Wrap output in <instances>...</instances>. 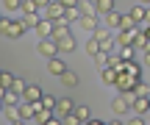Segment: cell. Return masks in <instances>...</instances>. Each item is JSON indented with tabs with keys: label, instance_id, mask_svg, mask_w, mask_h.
<instances>
[{
	"label": "cell",
	"instance_id": "2",
	"mask_svg": "<svg viewBox=\"0 0 150 125\" xmlns=\"http://www.w3.org/2000/svg\"><path fill=\"white\" fill-rule=\"evenodd\" d=\"M36 53L39 56H45V59H53V56H59V47H56V39H39V44H36Z\"/></svg>",
	"mask_w": 150,
	"mask_h": 125
},
{
	"label": "cell",
	"instance_id": "26",
	"mask_svg": "<svg viewBox=\"0 0 150 125\" xmlns=\"http://www.w3.org/2000/svg\"><path fill=\"white\" fill-rule=\"evenodd\" d=\"M103 17H106V22H108V28H117L120 25V11H108V14H103Z\"/></svg>",
	"mask_w": 150,
	"mask_h": 125
},
{
	"label": "cell",
	"instance_id": "24",
	"mask_svg": "<svg viewBox=\"0 0 150 125\" xmlns=\"http://www.w3.org/2000/svg\"><path fill=\"white\" fill-rule=\"evenodd\" d=\"M39 106L47 109V111H53L56 109V97H53V95H42V97H39Z\"/></svg>",
	"mask_w": 150,
	"mask_h": 125
},
{
	"label": "cell",
	"instance_id": "22",
	"mask_svg": "<svg viewBox=\"0 0 150 125\" xmlns=\"http://www.w3.org/2000/svg\"><path fill=\"white\" fill-rule=\"evenodd\" d=\"M97 47H100V53H111V50H114V36L97 39Z\"/></svg>",
	"mask_w": 150,
	"mask_h": 125
},
{
	"label": "cell",
	"instance_id": "15",
	"mask_svg": "<svg viewBox=\"0 0 150 125\" xmlns=\"http://www.w3.org/2000/svg\"><path fill=\"white\" fill-rule=\"evenodd\" d=\"M59 78H61V83H64L67 89H75V86H78V75H75L72 70H64V72H61Z\"/></svg>",
	"mask_w": 150,
	"mask_h": 125
},
{
	"label": "cell",
	"instance_id": "16",
	"mask_svg": "<svg viewBox=\"0 0 150 125\" xmlns=\"http://www.w3.org/2000/svg\"><path fill=\"white\" fill-rule=\"evenodd\" d=\"M134 31H136V28H128V31H125V28H120V33H117V44H120V47L134 42Z\"/></svg>",
	"mask_w": 150,
	"mask_h": 125
},
{
	"label": "cell",
	"instance_id": "28",
	"mask_svg": "<svg viewBox=\"0 0 150 125\" xmlns=\"http://www.w3.org/2000/svg\"><path fill=\"white\" fill-rule=\"evenodd\" d=\"M97 53H100V47H97V39L95 36H92L89 39V42H86V56H92V59H95V56Z\"/></svg>",
	"mask_w": 150,
	"mask_h": 125
},
{
	"label": "cell",
	"instance_id": "1",
	"mask_svg": "<svg viewBox=\"0 0 150 125\" xmlns=\"http://www.w3.org/2000/svg\"><path fill=\"white\" fill-rule=\"evenodd\" d=\"M136 81H139V78H134L131 72H125V70H117V78H114V86H117V89H120L122 95L134 97V86H136Z\"/></svg>",
	"mask_w": 150,
	"mask_h": 125
},
{
	"label": "cell",
	"instance_id": "7",
	"mask_svg": "<svg viewBox=\"0 0 150 125\" xmlns=\"http://www.w3.org/2000/svg\"><path fill=\"white\" fill-rule=\"evenodd\" d=\"M75 109V103L70 97H61V100H56V109H53V114L56 117H64V114H70V111Z\"/></svg>",
	"mask_w": 150,
	"mask_h": 125
},
{
	"label": "cell",
	"instance_id": "11",
	"mask_svg": "<svg viewBox=\"0 0 150 125\" xmlns=\"http://www.w3.org/2000/svg\"><path fill=\"white\" fill-rule=\"evenodd\" d=\"M22 33H25V28H22L20 20H17V22H8V28L3 31V36H8V39H20Z\"/></svg>",
	"mask_w": 150,
	"mask_h": 125
},
{
	"label": "cell",
	"instance_id": "40",
	"mask_svg": "<svg viewBox=\"0 0 150 125\" xmlns=\"http://www.w3.org/2000/svg\"><path fill=\"white\" fill-rule=\"evenodd\" d=\"M89 3H95V0H89Z\"/></svg>",
	"mask_w": 150,
	"mask_h": 125
},
{
	"label": "cell",
	"instance_id": "29",
	"mask_svg": "<svg viewBox=\"0 0 150 125\" xmlns=\"http://www.w3.org/2000/svg\"><path fill=\"white\" fill-rule=\"evenodd\" d=\"M20 11H22V14H31V11H39V8H36L33 0H22V3H20Z\"/></svg>",
	"mask_w": 150,
	"mask_h": 125
},
{
	"label": "cell",
	"instance_id": "9",
	"mask_svg": "<svg viewBox=\"0 0 150 125\" xmlns=\"http://www.w3.org/2000/svg\"><path fill=\"white\" fill-rule=\"evenodd\" d=\"M67 70V64L59 59V56H53V59H47V72L50 75H61V72Z\"/></svg>",
	"mask_w": 150,
	"mask_h": 125
},
{
	"label": "cell",
	"instance_id": "17",
	"mask_svg": "<svg viewBox=\"0 0 150 125\" xmlns=\"http://www.w3.org/2000/svg\"><path fill=\"white\" fill-rule=\"evenodd\" d=\"M100 78H103V83H106V86H114L117 70H114V67H103V70H100Z\"/></svg>",
	"mask_w": 150,
	"mask_h": 125
},
{
	"label": "cell",
	"instance_id": "25",
	"mask_svg": "<svg viewBox=\"0 0 150 125\" xmlns=\"http://www.w3.org/2000/svg\"><path fill=\"white\" fill-rule=\"evenodd\" d=\"M78 17H81V8H78V6L64 8V20H67V22H78Z\"/></svg>",
	"mask_w": 150,
	"mask_h": 125
},
{
	"label": "cell",
	"instance_id": "33",
	"mask_svg": "<svg viewBox=\"0 0 150 125\" xmlns=\"http://www.w3.org/2000/svg\"><path fill=\"white\" fill-rule=\"evenodd\" d=\"M78 8H81V14H97V11H95V3H89V0H86L83 6L78 3Z\"/></svg>",
	"mask_w": 150,
	"mask_h": 125
},
{
	"label": "cell",
	"instance_id": "20",
	"mask_svg": "<svg viewBox=\"0 0 150 125\" xmlns=\"http://www.w3.org/2000/svg\"><path fill=\"white\" fill-rule=\"evenodd\" d=\"M0 100H3V106H17V103H20V95H17L14 89H6Z\"/></svg>",
	"mask_w": 150,
	"mask_h": 125
},
{
	"label": "cell",
	"instance_id": "3",
	"mask_svg": "<svg viewBox=\"0 0 150 125\" xmlns=\"http://www.w3.org/2000/svg\"><path fill=\"white\" fill-rule=\"evenodd\" d=\"M61 17H64V6L59 3V0H50L47 6H45V20H61Z\"/></svg>",
	"mask_w": 150,
	"mask_h": 125
},
{
	"label": "cell",
	"instance_id": "32",
	"mask_svg": "<svg viewBox=\"0 0 150 125\" xmlns=\"http://www.w3.org/2000/svg\"><path fill=\"white\" fill-rule=\"evenodd\" d=\"M8 89H14L17 95H22V89H25V81H22V78H14V81H11V86Z\"/></svg>",
	"mask_w": 150,
	"mask_h": 125
},
{
	"label": "cell",
	"instance_id": "12",
	"mask_svg": "<svg viewBox=\"0 0 150 125\" xmlns=\"http://www.w3.org/2000/svg\"><path fill=\"white\" fill-rule=\"evenodd\" d=\"M17 111H20V122H31V117H33V109H31V103H28V100L17 103Z\"/></svg>",
	"mask_w": 150,
	"mask_h": 125
},
{
	"label": "cell",
	"instance_id": "13",
	"mask_svg": "<svg viewBox=\"0 0 150 125\" xmlns=\"http://www.w3.org/2000/svg\"><path fill=\"white\" fill-rule=\"evenodd\" d=\"M131 109H134V114H147V97L134 95V100H131Z\"/></svg>",
	"mask_w": 150,
	"mask_h": 125
},
{
	"label": "cell",
	"instance_id": "42",
	"mask_svg": "<svg viewBox=\"0 0 150 125\" xmlns=\"http://www.w3.org/2000/svg\"><path fill=\"white\" fill-rule=\"evenodd\" d=\"M0 72H3V70H0Z\"/></svg>",
	"mask_w": 150,
	"mask_h": 125
},
{
	"label": "cell",
	"instance_id": "31",
	"mask_svg": "<svg viewBox=\"0 0 150 125\" xmlns=\"http://www.w3.org/2000/svg\"><path fill=\"white\" fill-rule=\"evenodd\" d=\"M11 81H14V75H11V72H0V86H3V89H8Z\"/></svg>",
	"mask_w": 150,
	"mask_h": 125
},
{
	"label": "cell",
	"instance_id": "14",
	"mask_svg": "<svg viewBox=\"0 0 150 125\" xmlns=\"http://www.w3.org/2000/svg\"><path fill=\"white\" fill-rule=\"evenodd\" d=\"M78 22H81V28H86V31H95L97 28V14H81Z\"/></svg>",
	"mask_w": 150,
	"mask_h": 125
},
{
	"label": "cell",
	"instance_id": "8",
	"mask_svg": "<svg viewBox=\"0 0 150 125\" xmlns=\"http://www.w3.org/2000/svg\"><path fill=\"white\" fill-rule=\"evenodd\" d=\"M33 31L39 33V39H47L50 31H53V20H39L36 25H33Z\"/></svg>",
	"mask_w": 150,
	"mask_h": 125
},
{
	"label": "cell",
	"instance_id": "35",
	"mask_svg": "<svg viewBox=\"0 0 150 125\" xmlns=\"http://www.w3.org/2000/svg\"><path fill=\"white\" fill-rule=\"evenodd\" d=\"M59 3H61V6H64V8H72V6H78V3H81V0H59Z\"/></svg>",
	"mask_w": 150,
	"mask_h": 125
},
{
	"label": "cell",
	"instance_id": "10",
	"mask_svg": "<svg viewBox=\"0 0 150 125\" xmlns=\"http://www.w3.org/2000/svg\"><path fill=\"white\" fill-rule=\"evenodd\" d=\"M131 20H134L136 25L147 22V6H134V8H131Z\"/></svg>",
	"mask_w": 150,
	"mask_h": 125
},
{
	"label": "cell",
	"instance_id": "5",
	"mask_svg": "<svg viewBox=\"0 0 150 125\" xmlns=\"http://www.w3.org/2000/svg\"><path fill=\"white\" fill-rule=\"evenodd\" d=\"M75 44H78V42H75V36H72V33H64V36H59V39H56V47H59V53H72V50H75Z\"/></svg>",
	"mask_w": 150,
	"mask_h": 125
},
{
	"label": "cell",
	"instance_id": "19",
	"mask_svg": "<svg viewBox=\"0 0 150 125\" xmlns=\"http://www.w3.org/2000/svg\"><path fill=\"white\" fill-rule=\"evenodd\" d=\"M111 8H117L114 0H95V11H97V14H108Z\"/></svg>",
	"mask_w": 150,
	"mask_h": 125
},
{
	"label": "cell",
	"instance_id": "37",
	"mask_svg": "<svg viewBox=\"0 0 150 125\" xmlns=\"http://www.w3.org/2000/svg\"><path fill=\"white\" fill-rule=\"evenodd\" d=\"M139 3H142V6H147V3H150V0H139Z\"/></svg>",
	"mask_w": 150,
	"mask_h": 125
},
{
	"label": "cell",
	"instance_id": "23",
	"mask_svg": "<svg viewBox=\"0 0 150 125\" xmlns=\"http://www.w3.org/2000/svg\"><path fill=\"white\" fill-rule=\"evenodd\" d=\"M72 114L78 117V122H86V120L92 117V111L86 109V106H75V109H72Z\"/></svg>",
	"mask_w": 150,
	"mask_h": 125
},
{
	"label": "cell",
	"instance_id": "4",
	"mask_svg": "<svg viewBox=\"0 0 150 125\" xmlns=\"http://www.w3.org/2000/svg\"><path fill=\"white\" fill-rule=\"evenodd\" d=\"M39 97H42V86H39V83H25V89H22L20 100H28V103H33V100H39Z\"/></svg>",
	"mask_w": 150,
	"mask_h": 125
},
{
	"label": "cell",
	"instance_id": "38",
	"mask_svg": "<svg viewBox=\"0 0 150 125\" xmlns=\"http://www.w3.org/2000/svg\"><path fill=\"white\" fill-rule=\"evenodd\" d=\"M3 92H6V89H3V86H0V97H3Z\"/></svg>",
	"mask_w": 150,
	"mask_h": 125
},
{
	"label": "cell",
	"instance_id": "34",
	"mask_svg": "<svg viewBox=\"0 0 150 125\" xmlns=\"http://www.w3.org/2000/svg\"><path fill=\"white\" fill-rule=\"evenodd\" d=\"M95 61H97V67H100V70H103V67H108V53H97Z\"/></svg>",
	"mask_w": 150,
	"mask_h": 125
},
{
	"label": "cell",
	"instance_id": "36",
	"mask_svg": "<svg viewBox=\"0 0 150 125\" xmlns=\"http://www.w3.org/2000/svg\"><path fill=\"white\" fill-rule=\"evenodd\" d=\"M33 3H36V8H45V6H47L50 0H33Z\"/></svg>",
	"mask_w": 150,
	"mask_h": 125
},
{
	"label": "cell",
	"instance_id": "27",
	"mask_svg": "<svg viewBox=\"0 0 150 125\" xmlns=\"http://www.w3.org/2000/svg\"><path fill=\"white\" fill-rule=\"evenodd\" d=\"M120 28H125V31H128V28H136V22L131 20V14H120V25H117V31Z\"/></svg>",
	"mask_w": 150,
	"mask_h": 125
},
{
	"label": "cell",
	"instance_id": "21",
	"mask_svg": "<svg viewBox=\"0 0 150 125\" xmlns=\"http://www.w3.org/2000/svg\"><path fill=\"white\" fill-rule=\"evenodd\" d=\"M3 109H6V120H8L11 125L20 122V111H17V106H3Z\"/></svg>",
	"mask_w": 150,
	"mask_h": 125
},
{
	"label": "cell",
	"instance_id": "39",
	"mask_svg": "<svg viewBox=\"0 0 150 125\" xmlns=\"http://www.w3.org/2000/svg\"><path fill=\"white\" fill-rule=\"evenodd\" d=\"M0 111H3V100H0Z\"/></svg>",
	"mask_w": 150,
	"mask_h": 125
},
{
	"label": "cell",
	"instance_id": "30",
	"mask_svg": "<svg viewBox=\"0 0 150 125\" xmlns=\"http://www.w3.org/2000/svg\"><path fill=\"white\" fill-rule=\"evenodd\" d=\"M22 0H3V11H20Z\"/></svg>",
	"mask_w": 150,
	"mask_h": 125
},
{
	"label": "cell",
	"instance_id": "6",
	"mask_svg": "<svg viewBox=\"0 0 150 125\" xmlns=\"http://www.w3.org/2000/svg\"><path fill=\"white\" fill-rule=\"evenodd\" d=\"M111 111H114V114H128V111H131V100H128V95H120V97H114V100H111Z\"/></svg>",
	"mask_w": 150,
	"mask_h": 125
},
{
	"label": "cell",
	"instance_id": "41",
	"mask_svg": "<svg viewBox=\"0 0 150 125\" xmlns=\"http://www.w3.org/2000/svg\"><path fill=\"white\" fill-rule=\"evenodd\" d=\"M0 17H3V14H0Z\"/></svg>",
	"mask_w": 150,
	"mask_h": 125
},
{
	"label": "cell",
	"instance_id": "18",
	"mask_svg": "<svg viewBox=\"0 0 150 125\" xmlns=\"http://www.w3.org/2000/svg\"><path fill=\"white\" fill-rule=\"evenodd\" d=\"M36 22H39V14H36V11H31V14H25V17L20 20V25L25 28V31H33V25H36Z\"/></svg>",
	"mask_w": 150,
	"mask_h": 125
}]
</instances>
